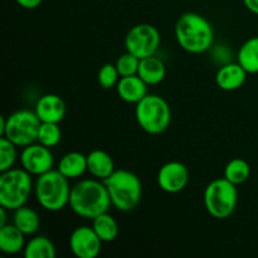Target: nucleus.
I'll use <instances>...</instances> for the list:
<instances>
[{
    "label": "nucleus",
    "instance_id": "bb28decb",
    "mask_svg": "<svg viewBox=\"0 0 258 258\" xmlns=\"http://www.w3.org/2000/svg\"><path fill=\"white\" fill-rule=\"evenodd\" d=\"M120 73H118L117 67L116 64L112 63H106L98 71V83L101 85V87L105 88V90H110V88L116 87L120 81Z\"/></svg>",
    "mask_w": 258,
    "mask_h": 258
},
{
    "label": "nucleus",
    "instance_id": "0eeeda50",
    "mask_svg": "<svg viewBox=\"0 0 258 258\" xmlns=\"http://www.w3.org/2000/svg\"><path fill=\"white\" fill-rule=\"evenodd\" d=\"M135 117L145 133L159 135L170 125L171 110L161 96L146 95L140 102L136 103Z\"/></svg>",
    "mask_w": 258,
    "mask_h": 258
},
{
    "label": "nucleus",
    "instance_id": "6ab92c4d",
    "mask_svg": "<svg viewBox=\"0 0 258 258\" xmlns=\"http://www.w3.org/2000/svg\"><path fill=\"white\" fill-rule=\"evenodd\" d=\"M58 170L68 179L81 178L87 171V156L78 151L67 153L60 159Z\"/></svg>",
    "mask_w": 258,
    "mask_h": 258
},
{
    "label": "nucleus",
    "instance_id": "1a4fd4ad",
    "mask_svg": "<svg viewBox=\"0 0 258 258\" xmlns=\"http://www.w3.org/2000/svg\"><path fill=\"white\" fill-rule=\"evenodd\" d=\"M160 45V33L154 25L141 23L128 30L125 38L126 50L139 59L151 57Z\"/></svg>",
    "mask_w": 258,
    "mask_h": 258
},
{
    "label": "nucleus",
    "instance_id": "f257e3e1",
    "mask_svg": "<svg viewBox=\"0 0 258 258\" xmlns=\"http://www.w3.org/2000/svg\"><path fill=\"white\" fill-rule=\"evenodd\" d=\"M68 206L81 218L95 219L108 212L112 203L105 183L95 178L81 180L72 186Z\"/></svg>",
    "mask_w": 258,
    "mask_h": 258
},
{
    "label": "nucleus",
    "instance_id": "5701e85b",
    "mask_svg": "<svg viewBox=\"0 0 258 258\" xmlns=\"http://www.w3.org/2000/svg\"><path fill=\"white\" fill-rule=\"evenodd\" d=\"M25 258H54L57 256V251L49 238L44 236H37L30 239L24 247Z\"/></svg>",
    "mask_w": 258,
    "mask_h": 258
},
{
    "label": "nucleus",
    "instance_id": "7c9ffc66",
    "mask_svg": "<svg viewBox=\"0 0 258 258\" xmlns=\"http://www.w3.org/2000/svg\"><path fill=\"white\" fill-rule=\"evenodd\" d=\"M243 3L249 12L258 15V0H243Z\"/></svg>",
    "mask_w": 258,
    "mask_h": 258
},
{
    "label": "nucleus",
    "instance_id": "9b49d317",
    "mask_svg": "<svg viewBox=\"0 0 258 258\" xmlns=\"http://www.w3.org/2000/svg\"><path fill=\"white\" fill-rule=\"evenodd\" d=\"M102 243L95 229L90 226H80L70 236L71 252L77 258H96L101 253Z\"/></svg>",
    "mask_w": 258,
    "mask_h": 258
},
{
    "label": "nucleus",
    "instance_id": "6e6552de",
    "mask_svg": "<svg viewBox=\"0 0 258 258\" xmlns=\"http://www.w3.org/2000/svg\"><path fill=\"white\" fill-rule=\"evenodd\" d=\"M236 186L226 178L216 179L207 185L204 190V207L213 218L226 219L233 214L238 202Z\"/></svg>",
    "mask_w": 258,
    "mask_h": 258
},
{
    "label": "nucleus",
    "instance_id": "b1692460",
    "mask_svg": "<svg viewBox=\"0 0 258 258\" xmlns=\"http://www.w3.org/2000/svg\"><path fill=\"white\" fill-rule=\"evenodd\" d=\"M251 176V166L246 160L236 158L229 161L224 169V178L234 185H242Z\"/></svg>",
    "mask_w": 258,
    "mask_h": 258
},
{
    "label": "nucleus",
    "instance_id": "f3484780",
    "mask_svg": "<svg viewBox=\"0 0 258 258\" xmlns=\"http://www.w3.org/2000/svg\"><path fill=\"white\" fill-rule=\"evenodd\" d=\"M25 234L18 229L14 224H5L0 227V251L5 254L19 253L24 251Z\"/></svg>",
    "mask_w": 258,
    "mask_h": 258
},
{
    "label": "nucleus",
    "instance_id": "cd10ccee",
    "mask_svg": "<svg viewBox=\"0 0 258 258\" xmlns=\"http://www.w3.org/2000/svg\"><path fill=\"white\" fill-rule=\"evenodd\" d=\"M139 64H140V59L136 55L131 54V53L126 52L125 54L121 55L116 62V67H117L118 73L121 77H127V76L138 75Z\"/></svg>",
    "mask_w": 258,
    "mask_h": 258
},
{
    "label": "nucleus",
    "instance_id": "dca6fc26",
    "mask_svg": "<svg viewBox=\"0 0 258 258\" xmlns=\"http://www.w3.org/2000/svg\"><path fill=\"white\" fill-rule=\"evenodd\" d=\"M115 163L108 153L93 150L87 155V171L98 180H105L115 171Z\"/></svg>",
    "mask_w": 258,
    "mask_h": 258
},
{
    "label": "nucleus",
    "instance_id": "a211bd4d",
    "mask_svg": "<svg viewBox=\"0 0 258 258\" xmlns=\"http://www.w3.org/2000/svg\"><path fill=\"white\" fill-rule=\"evenodd\" d=\"M166 75L165 64L159 58L151 57L140 59L138 76L146 83V85H159L163 82Z\"/></svg>",
    "mask_w": 258,
    "mask_h": 258
},
{
    "label": "nucleus",
    "instance_id": "4be33fe9",
    "mask_svg": "<svg viewBox=\"0 0 258 258\" xmlns=\"http://www.w3.org/2000/svg\"><path fill=\"white\" fill-rule=\"evenodd\" d=\"M92 228L103 243H111L118 236V224L108 212L92 219Z\"/></svg>",
    "mask_w": 258,
    "mask_h": 258
},
{
    "label": "nucleus",
    "instance_id": "423d86ee",
    "mask_svg": "<svg viewBox=\"0 0 258 258\" xmlns=\"http://www.w3.org/2000/svg\"><path fill=\"white\" fill-rule=\"evenodd\" d=\"M32 174L25 169H9L0 175V206L15 211L29 199L33 191Z\"/></svg>",
    "mask_w": 258,
    "mask_h": 258
},
{
    "label": "nucleus",
    "instance_id": "a878e982",
    "mask_svg": "<svg viewBox=\"0 0 258 258\" xmlns=\"http://www.w3.org/2000/svg\"><path fill=\"white\" fill-rule=\"evenodd\" d=\"M17 148L15 144L2 136L0 140V171H7L14 166L17 160Z\"/></svg>",
    "mask_w": 258,
    "mask_h": 258
},
{
    "label": "nucleus",
    "instance_id": "9d476101",
    "mask_svg": "<svg viewBox=\"0 0 258 258\" xmlns=\"http://www.w3.org/2000/svg\"><path fill=\"white\" fill-rule=\"evenodd\" d=\"M20 163H22V168L25 169L28 173L39 176L52 170L54 158H53L50 148H47L39 143H34L23 148L22 154H20Z\"/></svg>",
    "mask_w": 258,
    "mask_h": 258
},
{
    "label": "nucleus",
    "instance_id": "c85d7f7f",
    "mask_svg": "<svg viewBox=\"0 0 258 258\" xmlns=\"http://www.w3.org/2000/svg\"><path fill=\"white\" fill-rule=\"evenodd\" d=\"M209 52H211V59L213 60V63L218 64L219 67L232 62V58H231L232 52L228 48V45L226 44L212 45Z\"/></svg>",
    "mask_w": 258,
    "mask_h": 258
},
{
    "label": "nucleus",
    "instance_id": "20e7f679",
    "mask_svg": "<svg viewBox=\"0 0 258 258\" xmlns=\"http://www.w3.org/2000/svg\"><path fill=\"white\" fill-rule=\"evenodd\" d=\"M70 179L59 170H49L37 178L34 194L38 203L49 212H59L70 203Z\"/></svg>",
    "mask_w": 258,
    "mask_h": 258
},
{
    "label": "nucleus",
    "instance_id": "f03ea898",
    "mask_svg": "<svg viewBox=\"0 0 258 258\" xmlns=\"http://www.w3.org/2000/svg\"><path fill=\"white\" fill-rule=\"evenodd\" d=\"M175 38L185 52L202 54L213 45L214 30L203 15L189 12L184 13L176 22Z\"/></svg>",
    "mask_w": 258,
    "mask_h": 258
},
{
    "label": "nucleus",
    "instance_id": "7ed1b4c3",
    "mask_svg": "<svg viewBox=\"0 0 258 258\" xmlns=\"http://www.w3.org/2000/svg\"><path fill=\"white\" fill-rule=\"evenodd\" d=\"M103 183L110 194L111 203L117 211L125 213L131 212L140 203L143 186L138 175L131 171L118 169L105 179Z\"/></svg>",
    "mask_w": 258,
    "mask_h": 258
},
{
    "label": "nucleus",
    "instance_id": "aec40b11",
    "mask_svg": "<svg viewBox=\"0 0 258 258\" xmlns=\"http://www.w3.org/2000/svg\"><path fill=\"white\" fill-rule=\"evenodd\" d=\"M13 224L23 232L25 236H33L40 228V218L34 209L22 206L15 209L13 214Z\"/></svg>",
    "mask_w": 258,
    "mask_h": 258
},
{
    "label": "nucleus",
    "instance_id": "39448f33",
    "mask_svg": "<svg viewBox=\"0 0 258 258\" xmlns=\"http://www.w3.org/2000/svg\"><path fill=\"white\" fill-rule=\"evenodd\" d=\"M42 121L35 111L19 110L9 117H0V135L12 141L18 148L34 144L38 141V133Z\"/></svg>",
    "mask_w": 258,
    "mask_h": 258
},
{
    "label": "nucleus",
    "instance_id": "f8f14e48",
    "mask_svg": "<svg viewBox=\"0 0 258 258\" xmlns=\"http://www.w3.org/2000/svg\"><path fill=\"white\" fill-rule=\"evenodd\" d=\"M156 180L159 188L165 193H180L189 183V170L180 161H169L160 168Z\"/></svg>",
    "mask_w": 258,
    "mask_h": 258
},
{
    "label": "nucleus",
    "instance_id": "412c9836",
    "mask_svg": "<svg viewBox=\"0 0 258 258\" xmlns=\"http://www.w3.org/2000/svg\"><path fill=\"white\" fill-rule=\"evenodd\" d=\"M237 62L248 73H258V35L242 44L237 53Z\"/></svg>",
    "mask_w": 258,
    "mask_h": 258
},
{
    "label": "nucleus",
    "instance_id": "2f4dec72",
    "mask_svg": "<svg viewBox=\"0 0 258 258\" xmlns=\"http://www.w3.org/2000/svg\"><path fill=\"white\" fill-rule=\"evenodd\" d=\"M7 208H4V207L0 206V227L5 226L7 223Z\"/></svg>",
    "mask_w": 258,
    "mask_h": 258
},
{
    "label": "nucleus",
    "instance_id": "393cba45",
    "mask_svg": "<svg viewBox=\"0 0 258 258\" xmlns=\"http://www.w3.org/2000/svg\"><path fill=\"white\" fill-rule=\"evenodd\" d=\"M60 139H62V131L58 123L42 122L38 133V143L52 149L59 144Z\"/></svg>",
    "mask_w": 258,
    "mask_h": 258
},
{
    "label": "nucleus",
    "instance_id": "4468645a",
    "mask_svg": "<svg viewBox=\"0 0 258 258\" xmlns=\"http://www.w3.org/2000/svg\"><path fill=\"white\" fill-rule=\"evenodd\" d=\"M247 75L248 72L238 62L227 63L219 67L217 72V86L223 91H236L244 85Z\"/></svg>",
    "mask_w": 258,
    "mask_h": 258
},
{
    "label": "nucleus",
    "instance_id": "c756f323",
    "mask_svg": "<svg viewBox=\"0 0 258 258\" xmlns=\"http://www.w3.org/2000/svg\"><path fill=\"white\" fill-rule=\"evenodd\" d=\"M15 2L24 9H35L42 4L43 0H15Z\"/></svg>",
    "mask_w": 258,
    "mask_h": 258
},
{
    "label": "nucleus",
    "instance_id": "ddd939ff",
    "mask_svg": "<svg viewBox=\"0 0 258 258\" xmlns=\"http://www.w3.org/2000/svg\"><path fill=\"white\" fill-rule=\"evenodd\" d=\"M34 111L42 122L59 123L66 116V103L58 95L48 93L38 100Z\"/></svg>",
    "mask_w": 258,
    "mask_h": 258
},
{
    "label": "nucleus",
    "instance_id": "2eb2a0df",
    "mask_svg": "<svg viewBox=\"0 0 258 258\" xmlns=\"http://www.w3.org/2000/svg\"><path fill=\"white\" fill-rule=\"evenodd\" d=\"M117 95L127 103H138L148 95V85L138 75L121 77L117 86Z\"/></svg>",
    "mask_w": 258,
    "mask_h": 258
}]
</instances>
